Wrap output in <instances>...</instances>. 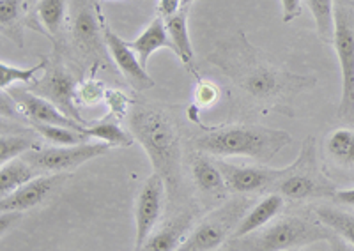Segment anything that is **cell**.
<instances>
[{"mask_svg": "<svg viewBox=\"0 0 354 251\" xmlns=\"http://www.w3.org/2000/svg\"><path fill=\"white\" fill-rule=\"evenodd\" d=\"M128 45L133 52L137 53L145 69H147V62H149V57L154 52H158L161 48H169L174 52V45L172 41H170L165 20L161 17L154 18L149 23V27L140 36L135 37L133 41H128Z\"/></svg>", "mask_w": 354, "mask_h": 251, "instance_id": "e0dca14e", "label": "cell"}, {"mask_svg": "<svg viewBox=\"0 0 354 251\" xmlns=\"http://www.w3.org/2000/svg\"><path fill=\"white\" fill-rule=\"evenodd\" d=\"M128 115L129 131L144 147L154 172L165 181L169 199H174L181 186V137L177 122L158 106L133 105Z\"/></svg>", "mask_w": 354, "mask_h": 251, "instance_id": "6da1fadb", "label": "cell"}, {"mask_svg": "<svg viewBox=\"0 0 354 251\" xmlns=\"http://www.w3.org/2000/svg\"><path fill=\"white\" fill-rule=\"evenodd\" d=\"M62 174H50L34 177L27 184L18 188L17 191L6 194L0 200V211L2 212H24L39 205L59 184L64 181Z\"/></svg>", "mask_w": 354, "mask_h": 251, "instance_id": "9a60e30c", "label": "cell"}, {"mask_svg": "<svg viewBox=\"0 0 354 251\" xmlns=\"http://www.w3.org/2000/svg\"><path fill=\"white\" fill-rule=\"evenodd\" d=\"M283 202H286V199H283L280 193H271L268 194V197H264L261 202L255 203V205L246 212V216L241 219L238 228L234 230L230 239H239V237H245V235L252 234V232H257L261 230V228L268 227V225L282 212Z\"/></svg>", "mask_w": 354, "mask_h": 251, "instance_id": "2e32d148", "label": "cell"}, {"mask_svg": "<svg viewBox=\"0 0 354 251\" xmlns=\"http://www.w3.org/2000/svg\"><path fill=\"white\" fill-rule=\"evenodd\" d=\"M93 0H77V8L73 12L71 32L75 45L84 55L96 61H103L106 55V43L101 27L100 8L91 4Z\"/></svg>", "mask_w": 354, "mask_h": 251, "instance_id": "30bf717a", "label": "cell"}, {"mask_svg": "<svg viewBox=\"0 0 354 251\" xmlns=\"http://www.w3.org/2000/svg\"><path fill=\"white\" fill-rule=\"evenodd\" d=\"M165 25L167 30H169L170 41H172L174 45V53L186 66H192V62H194V48H192V41H189L186 9H181L179 12L167 18Z\"/></svg>", "mask_w": 354, "mask_h": 251, "instance_id": "ffe728a7", "label": "cell"}, {"mask_svg": "<svg viewBox=\"0 0 354 251\" xmlns=\"http://www.w3.org/2000/svg\"><path fill=\"white\" fill-rule=\"evenodd\" d=\"M292 142L287 131L264 126H223L201 134L195 147L216 158H248L268 165L274 156Z\"/></svg>", "mask_w": 354, "mask_h": 251, "instance_id": "7a4b0ae2", "label": "cell"}, {"mask_svg": "<svg viewBox=\"0 0 354 251\" xmlns=\"http://www.w3.org/2000/svg\"><path fill=\"white\" fill-rule=\"evenodd\" d=\"M37 168L32 166L25 158L11 159V161L4 163L0 168V194H6L17 191L18 188L27 184L28 181H32L37 175Z\"/></svg>", "mask_w": 354, "mask_h": 251, "instance_id": "44dd1931", "label": "cell"}, {"mask_svg": "<svg viewBox=\"0 0 354 251\" xmlns=\"http://www.w3.org/2000/svg\"><path fill=\"white\" fill-rule=\"evenodd\" d=\"M106 87L97 80H87L78 87V101L84 105H97V103L105 101Z\"/></svg>", "mask_w": 354, "mask_h": 251, "instance_id": "4dcf8cb0", "label": "cell"}, {"mask_svg": "<svg viewBox=\"0 0 354 251\" xmlns=\"http://www.w3.org/2000/svg\"><path fill=\"white\" fill-rule=\"evenodd\" d=\"M331 228H321L315 223L301 218H286L268 225L264 230L229 239L227 250H250V251H287L299 250L319 241H333Z\"/></svg>", "mask_w": 354, "mask_h": 251, "instance_id": "3957f363", "label": "cell"}, {"mask_svg": "<svg viewBox=\"0 0 354 251\" xmlns=\"http://www.w3.org/2000/svg\"><path fill=\"white\" fill-rule=\"evenodd\" d=\"M105 103L110 110V115L121 119L128 115L129 108V99L124 92L117 89H106L105 92Z\"/></svg>", "mask_w": 354, "mask_h": 251, "instance_id": "1f68e13d", "label": "cell"}, {"mask_svg": "<svg viewBox=\"0 0 354 251\" xmlns=\"http://www.w3.org/2000/svg\"><path fill=\"white\" fill-rule=\"evenodd\" d=\"M310 12L315 20L317 34L324 43L335 39V0H306Z\"/></svg>", "mask_w": 354, "mask_h": 251, "instance_id": "cb8c5ba5", "label": "cell"}, {"mask_svg": "<svg viewBox=\"0 0 354 251\" xmlns=\"http://www.w3.org/2000/svg\"><path fill=\"white\" fill-rule=\"evenodd\" d=\"M24 8H27L25 0H0V23L6 34L12 30V27H18Z\"/></svg>", "mask_w": 354, "mask_h": 251, "instance_id": "f546056e", "label": "cell"}, {"mask_svg": "<svg viewBox=\"0 0 354 251\" xmlns=\"http://www.w3.org/2000/svg\"><path fill=\"white\" fill-rule=\"evenodd\" d=\"M48 62V59H44V61L32 66V68H15V66H9L6 64V62H2V64H0V87H2V90H8L11 89V86L15 81L30 83L39 71H44V69H46Z\"/></svg>", "mask_w": 354, "mask_h": 251, "instance_id": "83f0119b", "label": "cell"}, {"mask_svg": "<svg viewBox=\"0 0 354 251\" xmlns=\"http://www.w3.org/2000/svg\"><path fill=\"white\" fill-rule=\"evenodd\" d=\"M192 175H194V181L198 190L204 191V193L218 194L227 190L225 179L221 175L216 161H211L209 158H205V152L194 158V161H192Z\"/></svg>", "mask_w": 354, "mask_h": 251, "instance_id": "d6986e66", "label": "cell"}, {"mask_svg": "<svg viewBox=\"0 0 354 251\" xmlns=\"http://www.w3.org/2000/svg\"><path fill=\"white\" fill-rule=\"evenodd\" d=\"M239 87L248 94L252 99L268 105L277 103H289L306 86V78L296 77L290 73H282L270 64H250L241 73H236Z\"/></svg>", "mask_w": 354, "mask_h": 251, "instance_id": "8992f818", "label": "cell"}, {"mask_svg": "<svg viewBox=\"0 0 354 251\" xmlns=\"http://www.w3.org/2000/svg\"><path fill=\"white\" fill-rule=\"evenodd\" d=\"M84 133L88 138H97L101 142H106L110 147H129L135 143V137L131 131H124L113 122H100V124H93L85 128Z\"/></svg>", "mask_w": 354, "mask_h": 251, "instance_id": "d4e9b609", "label": "cell"}, {"mask_svg": "<svg viewBox=\"0 0 354 251\" xmlns=\"http://www.w3.org/2000/svg\"><path fill=\"white\" fill-rule=\"evenodd\" d=\"M183 9V0H160L158 4V12L163 20H167L169 17L176 14Z\"/></svg>", "mask_w": 354, "mask_h": 251, "instance_id": "836d02e7", "label": "cell"}, {"mask_svg": "<svg viewBox=\"0 0 354 251\" xmlns=\"http://www.w3.org/2000/svg\"><path fill=\"white\" fill-rule=\"evenodd\" d=\"M218 97V89L216 86L209 83V81H202L201 86L197 87V101H201L202 105H211L213 101H216Z\"/></svg>", "mask_w": 354, "mask_h": 251, "instance_id": "d6a6232c", "label": "cell"}, {"mask_svg": "<svg viewBox=\"0 0 354 251\" xmlns=\"http://www.w3.org/2000/svg\"><path fill=\"white\" fill-rule=\"evenodd\" d=\"M34 130L48 142L55 145H75V143L87 142V134L77 130H69L64 126L55 124H34Z\"/></svg>", "mask_w": 354, "mask_h": 251, "instance_id": "4316f807", "label": "cell"}, {"mask_svg": "<svg viewBox=\"0 0 354 251\" xmlns=\"http://www.w3.org/2000/svg\"><path fill=\"white\" fill-rule=\"evenodd\" d=\"M30 90L39 94V96L46 97L48 101L59 106L66 115H69L71 119H75V121L82 122L85 126V121L80 117L77 108V80H75V77L62 64L55 62V64L50 66L48 62V66L44 69L43 78L34 81V86L30 87Z\"/></svg>", "mask_w": 354, "mask_h": 251, "instance_id": "9c48e42d", "label": "cell"}, {"mask_svg": "<svg viewBox=\"0 0 354 251\" xmlns=\"http://www.w3.org/2000/svg\"><path fill=\"white\" fill-rule=\"evenodd\" d=\"M282 8H283V21L289 23L294 18L299 17L301 12V0H282Z\"/></svg>", "mask_w": 354, "mask_h": 251, "instance_id": "e575fe53", "label": "cell"}, {"mask_svg": "<svg viewBox=\"0 0 354 251\" xmlns=\"http://www.w3.org/2000/svg\"><path fill=\"white\" fill-rule=\"evenodd\" d=\"M326 150L330 158L338 165L354 166V130H335L326 140Z\"/></svg>", "mask_w": 354, "mask_h": 251, "instance_id": "603a6c76", "label": "cell"}, {"mask_svg": "<svg viewBox=\"0 0 354 251\" xmlns=\"http://www.w3.org/2000/svg\"><path fill=\"white\" fill-rule=\"evenodd\" d=\"M100 18H101V27H103V37H105L106 48H109L110 57L112 61L115 62L117 69L121 71L122 77L126 78L131 89L135 90H147L153 89L154 81L153 78L149 77L147 73V69L142 66L140 59L131 48H129L128 41L121 39V37L117 36L112 29L109 27V23L105 21L103 14L100 11Z\"/></svg>", "mask_w": 354, "mask_h": 251, "instance_id": "4fadbf2b", "label": "cell"}, {"mask_svg": "<svg viewBox=\"0 0 354 251\" xmlns=\"http://www.w3.org/2000/svg\"><path fill=\"white\" fill-rule=\"evenodd\" d=\"M248 197L238 194L232 200L221 205L214 212H211L207 218L198 223L195 230L192 232L188 239L183 241L179 250L183 251H211L218 250L223 243L232 237L234 230L238 228L241 219L250 211Z\"/></svg>", "mask_w": 354, "mask_h": 251, "instance_id": "5b68a950", "label": "cell"}, {"mask_svg": "<svg viewBox=\"0 0 354 251\" xmlns=\"http://www.w3.org/2000/svg\"><path fill=\"white\" fill-rule=\"evenodd\" d=\"M192 227V216L179 214L177 218L167 221L161 230L151 234L149 239L145 241L142 250L147 251H170L177 250L183 244V235Z\"/></svg>", "mask_w": 354, "mask_h": 251, "instance_id": "ac0fdd59", "label": "cell"}, {"mask_svg": "<svg viewBox=\"0 0 354 251\" xmlns=\"http://www.w3.org/2000/svg\"><path fill=\"white\" fill-rule=\"evenodd\" d=\"M8 96L20 108L21 114L27 119H30L34 124L64 126V128L82 131V133L87 128L82 122L75 121L69 115H66L59 106L48 101L46 97L32 92L30 89H20V87H17V89H8Z\"/></svg>", "mask_w": 354, "mask_h": 251, "instance_id": "5bb4252c", "label": "cell"}, {"mask_svg": "<svg viewBox=\"0 0 354 251\" xmlns=\"http://www.w3.org/2000/svg\"><path fill=\"white\" fill-rule=\"evenodd\" d=\"M167 186L158 172H154L140 188L135 203V250H142L156 227L163 209V194Z\"/></svg>", "mask_w": 354, "mask_h": 251, "instance_id": "8fae6325", "label": "cell"}, {"mask_svg": "<svg viewBox=\"0 0 354 251\" xmlns=\"http://www.w3.org/2000/svg\"><path fill=\"white\" fill-rule=\"evenodd\" d=\"M216 165L225 179V188L236 194L257 193L262 190L274 188L277 181L283 175L286 168H268V166L236 165L223 158H216Z\"/></svg>", "mask_w": 354, "mask_h": 251, "instance_id": "7c38bea8", "label": "cell"}, {"mask_svg": "<svg viewBox=\"0 0 354 251\" xmlns=\"http://www.w3.org/2000/svg\"><path fill=\"white\" fill-rule=\"evenodd\" d=\"M274 193H280L289 200H312V199H333V184L321 175L315 161L314 138H306L303 142L298 159L287 166L283 175L274 184Z\"/></svg>", "mask_w": 354, "mask_h": 251, "instance_id": "277c9868", "label": "cell"}, {"mask_svg": "<svg viewBox=\"0 0 354 251\" xmlns=\"http://www.w3.org/2000/svg\"><path fill=\"white\" fill-rule=\"evenodd\" d=\"M315 216L324 227L331 228L333 234H338L340 237L351 243L354 246V216L346 211H340L337 207L331 205H319L315 209Z\"/></svg>", "mask_w": 354, "mask_h": 251, "instance_id": "7402d4cb", "label": "cell"}, {"mask_svg": "<svg viewBox=\"0 0 354 251\" xmlns=\"http://www.w3.org/2000/svg\"><path fill=\"white\" fill-rule=\"evenodd\" d=\"M34 2H37V0H25V6H27V8H28V6H32Z\"/></svg>", "mask_w": 354, "mask_h": 251, "instance_id": "74e56055", "label": "cell"}, {"mask_svg": "<svg viewBox=\"0 0 354 251\" xmlns=\"http://www.w3.org/2000/svg\"><path fill=\"white\" fill-rule=\"evenodd\" d=\"M37 149V143L32 138L21 137V134H2L0 137V163L11 161L15 158H20L28 150Z\"/></svg>", "mask_w": 354, "mask_h": 251, "instance_id": "f1b7e54d", "label": "cell"}, {"mask_svg": "<svg viewBox=\"0 0 354 251\" xmlns=\"http://www.w3.org/2000/svg\"><path fill=\"white\" fill-rule=\"evenodd\" d=\"M333 199L337 200L338 203H344V205L354 207V188H349V190L335 191Z\"/></svg>", "mask_w": 354, "mask_h": 251, "instance_id": "d590c367", "label": "cell"}, {"mask_svg": "<svg viewBox=\"0 0 354 251\" xmlns=\"http://www.w3.org/2000/svg\"><path fill=\"white\" fill-rule=\"evenodd\" d=\"M109 149L110 145L106 142L91 143L87 140V142L75 143V145L46 147V149L37 147V149L25 152L24 158L43 174H64V172L73 170L91 159L106 154Z\"/></svg>", "mask_w": 354, "mask_h": 251, "instance_id": "52a82bcc", "label": "cell"}, {"mask_svg": "<svg viewBox=\"0 0 354 251\" xmlns=\"http://www.w3.org/2000/svg\"><path fill=\"white\" fill-rule=\"evenodd\" d=\"M333 45L342 73V96L338 106V117L354 119V30L349 12L340 4H335Z\"/></svg>", "mask_w": 354, "mask_h": 251, "instance_id": "ba28073f", "label": "cell"}, {"mask_svg": "<svg viewBox=\"0 0 354 251\" xmlns=\"http://www.w3.org/2000/svg\"><path fill=\"white\" fill-rule=\"evenodd\" d=\"M66 8L68 0H37L36 11L44 27L52 34H57L64 25Z\"/></svg>", "mask_w": 354, "mask_h": 251, "instance_id": "484cf974", "label": "cell"}, {"mask_svg": "<svg viewBox=\"0 0 354 251\" xmlns=\"http://www.w3.org/2000/svg\"><path fill=\"white\" fill-rule=\"evenodd\" d=\"M192 2H194V0H183V9H188L189 6H192Z\"/></svg>", "mask_w": 354, "mask_h": 251, "instance_id": "8d00e7d4", "label": "cell"}]
</instances>
